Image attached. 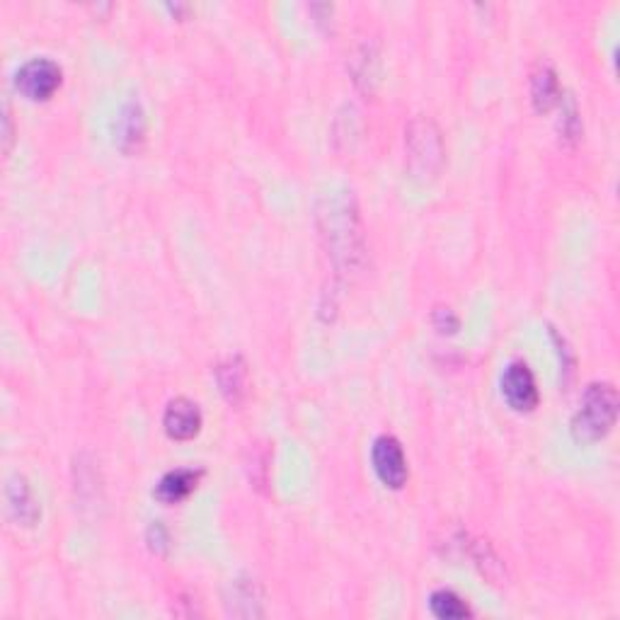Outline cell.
Masks as SVG:
<instances>
[{
  "label": "cell",
  "mask_w": 620,
  "mask_h": 620,
  "mask_svg": "<svg viewBox=\"0 0 620 620\" xmlns=\"http://www.w3.org/2000/svg\"><path fill=\"white\" fill-rule=\"evenodd\" d=\"M146 136V117H143V109L139 102H126L119 112L117 124H114V143L122 148L124 153L139 151Z\"/></svg>",
  "instance_id": "8"
},
{
  "label": "cell",
  "mask_w": 620,
  "mask_h": 620,
  "mask_svg": "<svg viewBox=\"0 0 620 620\" xmlns=\"http://www.w3.org/2000/svg\"><path fill=\"white\" fill-rule=\"evenodd\" d=\"M165 432L172 439L177 441H187L194 439L202 429V410H199L197 403H192L189 398H175L170 400L168 407H165L163 415Z\"/></svg>",
  "instance_id": "7"
},
{
  "label": "cell",
  "mask_w": 620,
  "mask_h": 620,
  "mask_svg": "<svg viewBox=\"0 0 620 620\" xmlns=\"http://www.w3.org/2000/svg\"><path fill=\"white\" fill-rule=\"evenodd\" d=\"M434 325L439 332H456L458 318L451 313L449 308H436L434 310Z\"/></svg>",
  "instance_id": "15"
},
{
  "label": "cell",
  "mask_w": 620,
  "mask_h": 620,
  "mask_svg": "<svg viewBox=\"0 0 620 620\" xmlns=\"http://www.w3.org/2000/svg\"><path fill=\"white\" fill-rule=\"evenodd\" d=\"M5 499H8V512L17 524H22V526L37 524L42 509H39L37 499H34L32 495V487L27 485V480L22 478V475H13V478L8 480Z\"/></svg>",
  "instance_id": "9"
},
{
  "label": "cell",
  "mask_w": 620,
  "mask_h": 620,
  "mask_svg": "<svg viewBox=\"0 0 620 620\" xmlns=\"http://www.w3.org/2000/svg\"><path fill=\"white\" fill-rule=\"evenodd\" d=\"M318 221L327 240V250H330L337 267H357L361 252H364V238H361L359 211L352 192H332L330 197H325L320 204Z\"/></svg>",
  "instance_id": "1"
},
{
  "label": "cell",
  "mask_w": 620,
  "mask_h": 620,
  "mask_svg": "<svg viewBox=\"0 0 620 620\" xmlns=\"http://www.w3.org/2000/svg\"><path fill=\"white\" fill-rule=\"evenodd\" d=\"M5 151L10 148V141H13V126H10V112H5Z\"/></svg>",
  "instance_id": "16"
},
{
  "label": "cell",
  "mask_w": 620,
  "mask_h": 620,
  "mask_svg": "<svg viewBox=\"0 0 620 620\" xmlns=\"http://www.w3.org/2000/svg\"><path fill=\"white\" fill-rule=\"evenodd\" d=\"M618 390L611 383H589L572 417V436L579 444H596L611 432L618 417Z\"/></svg>",
  "instance_id": "2"
},
{
  "label": "cell",
  "mask_w": 620,
  "mask_h": 620,
  "mask_svg": "<svg viewBox=\"0 0 620 620\" xmlns=\"http://www.w3.org/2000/svg\"><path fill=\"white\" fill-rule=\"evenodd\" d=\"M502 395L509 407L519 412H531L538 405L536 378L524 361H514L502 373Z\"/></svg>",
  "instance_id": "6"
},
{
  "label": "cell",
  "mask_w": 620,
  "mask_h": 620,
  "mask_svg": "<svg viewBox=\"0 0 620 620\" xmlns=\"http://www.w3.org/2000/svg\"><path fill=\"white\" fill-rule=\"evenodd\" d=\"M429 608H432L434 616L441 620H465L473 616L470 606L465 604L456 591H449V589L434 591L432 599H429Z\"/></svg>",
  "instance_id": "13"
},
{
  "label": "cell",
  "mask_w": 620,
  "mask_h": 620,
  "mask_svg": "<svg viewBox=\"0 0 620 620\" xmlns=\"http://www.w3.org/2000/svg\"><path fill=\"white\" fill-rule=\"evenodd\" d=\"M218 386H221L223 395H226L231 403H240L243 395L248 393V366L240 357H231L223 361L216 369Z\"/></svg>",
  "instance_id": "12"
},
{
  "label": "cell",
  "mask_w": 620,
  "mask_h": 620,
  "mask_svg": "<svg viewBox=\"0 0 620 620\" xmlns=\"http://www.w3.org/2000/svg\"><path fill=\"white\" fill-rule=\"evenodd\" d=\"M61 76L59 63L47 59V56H39V59L22 63L15 76V85L30 100H49L61 88Z\"/></svg>",
  "instance_id": "4"
},
{
  "label": "cell",
  "mask_w": 620,
  "mask_h": 620,
  "mask_svg": "<svg viewBox=\"0 0 620 620\" xmlns=\"http://www.w3.org/2000/svg\"><path fill=\"white\" fill-rule=\"evenodd\" d=\"M405 148L407 168L417 180H432L439 175L441 165H444V141H441L439 126L432 119H412L405 131Z\"/></svg>",
  "instance_id": "3"
},
{
  "label": "cell",
  "mask_w": 620,
  "mask_h": 620,
  "mask_svg": "<svg viewBox=\"0 0 620 620\" xmlns=\"http://www.w3.org/2000/svg\"><path fill=\"white\" fill-rule=\"evenodd\" d=\"M562 97L560 80L555 68L548 61H538L531 73V100L538 112H548L550 107L558 105Z\"/></svg>",
  "instance_id": "10"
},
{
  "label": "cell",
  "mask_w": 620,
  "mask_h": 620,
  "mask_svg": "<svg viewBox=\"0 0 620 620\" xmlns=\"http://www.w3.org/2000/svg\"><path fill=\"white\" fill-rule=\"evenodd\" d=\"M199 478H202V470L194 468H177L165 473L155 485V497L165 504H177L182 499H187L197 487Z\"/></svg>",
  "instance_id": "11"
},
{
  "label": "cell",
  "mask_w": 620,
  "mask_h": 620,
  "mask_svg": "<svg viewBox=\"0 0 620 620\" xmlns=\"http://www.w3.org/2000/svg\"><path fill=\"white\" fill-rule=\"evenodd\" d=\"M371 458H373V470H376V475L381 478L383 485L393 487V490H400V487L405 485L410 470H407L403 446H400V441L395 439V436L390 434L378 436V439L373 441Z\"/></svg>",
  "instance_id": "5"
},
{
  "label": "cell",
  "mask_w": 620,
  "mask_h": 620,
  "mask_svg": "<svg viewBox=\"0 0 620 620\" xmlns=\"http://www.w3.org/2000/svg\"><path fill=\"white\" fill-rule=\"evenodd\" d=\"M579 131H582V122H579L577 105H574L572 97H567V107H562V119H560V134L565 139H577Z\"/></svg>",
  "instance_id": "14"
}]
</instances>
